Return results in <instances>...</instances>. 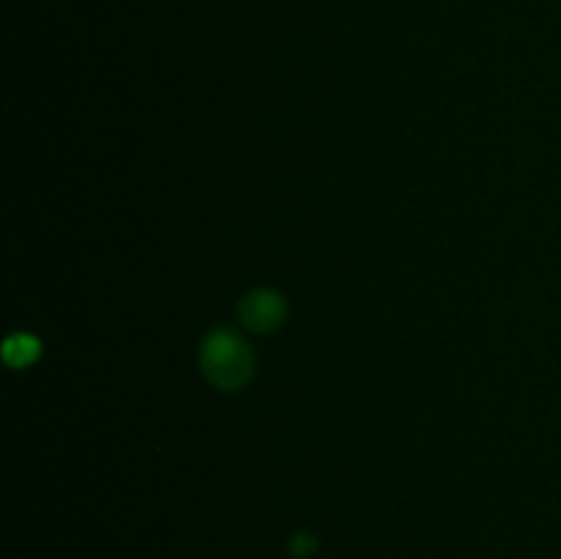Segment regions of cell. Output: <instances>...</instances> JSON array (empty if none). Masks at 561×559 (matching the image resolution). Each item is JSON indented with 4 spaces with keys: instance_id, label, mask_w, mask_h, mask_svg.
<instances>
[{
    "instance_id": "obj_2",
    "label": "cell",
    "mask_w": 561,
    "mask_h": 559,
    "mask_svg": "<svg viewBox=\"0 0 561 559\" xmlns=\"http://www.w3.org/2000/svg\"><path fill=\"white\" fill-rule=\"evenodd\" d=\"M239 316L244 327L255 329V332H272L283 323L285 318V301L268 288H257L247 294L239 305Z\"/></svg>"
},
{
    "instance_id": "obj_1",
    "label": "cell",
    "mask_w": 561,
    "mask_h": 559,
    "mask_svg": "<svg viewBox=\"0 0 561 559\" xmlns=\"http://www.w3.org/2000/svg\"><path fill=\"white\" fill-rule=\"evenodd\" d=\"M201 365L208 381L222 389H239L252 376V354L230 329H214L201 349Z\"/></svg>"
},
{
    "instance_id": "obj_3",
    "label": "cell",
    "mask_w": 561,
    "mask_h": 559,
    "mask_svg": "<svg viewBox=\"0 0 561 559\" xmlns=\"http://www.w3.org/2000/svg\"><path fill=\"white\" fill-rule=\"evenodd\" d=\"M36 354H38L36 340H31L27 334H16V338L5 340V360H9L11 365H27Z\"/></svg>"
},
{
    "instance_id": "obj_4",
    "label": "cell",
    "mask_w": 561,
    "mask_h": 559,
    "mask_svg": "<svg viewBox=\"0 0 561 559\" xmlns=\"http://www.w3.org/2000/svg\"><path fill=\"white\" fill-rule=\"evenodd\" d=\"M316 551V540H312V535H299L294 540V554L296 557H310V554Z\"/></svg>"
}]
</instances>
